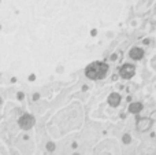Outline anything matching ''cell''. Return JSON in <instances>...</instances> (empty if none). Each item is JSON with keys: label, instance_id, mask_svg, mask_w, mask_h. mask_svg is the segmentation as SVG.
<instances>
[{"label": "cell", "instance_id": "cell-3", "mask_svg": "<svg viewBox=\"0 0 156 155\" xmlns=\"http://www.w3.org/2000/svg\"><path fill=\"white\" fill-rule=\"evenodd\" d=\"M33 125H34V118H33L32 115L26 114V115H22V117L19 118V126H21L22 129H25V131L30 129Z\"/></svg>", "mask_w": 156, "mask_h": 155}, {"label": "cell", "instance_id": "cell-1", "mask_svg": "<svg viewBox=\"0 0 156 155\" xmlns=\"http://www.w3.org/2000/svg\"><path fill=\"white\" fill-rule=\"evenodd\" d=\"M108 71V65L104 62H93L89 66H86L85 74L90 80H100L104 78Z\"/></svg>", "mask_w": 156, "mask_h": 155}, {"label": "cell", "instance_id": "cell-2", "mask_svg": "<svg viewBox=\"0 0 156 155\" xmlns=\"http://www.w3.org/2000/svg\"><path fill=\"white\" fill-rule=\"evenodd\" d=\"M136 73V67L133 65H130V63H126V65H123L121 69H119V74H121L122 78H132L133 76H134Z\"/></svg>", "mask_w": 156, "mask_h": 155}, {"label": "cell", "instance_id": "cell-5", "mask_svg": "<svg viewBox=\"0 0 156 155\" xmlns=\"http://www.w3.org/2000/svg\"><path fill=\"white\" fill-rule=\"evenodd\" d=\"M108 103H110L112 107H116L119 103H121V96H119L118 93H111L110 98H108Z\"/></svg>", "mask_w": 156, "mask_h": 155}, {"label": "cell", "instance_id": "cell-4", "mask_svg": "<svg viewBox=\"0 0 156 155\" xmlns=\"http://www.w3.org/2000/svg\"><path fill=\"white\" fill-rule=\"evenodd\" d=\"M129 55H130V58L132 59H134V60H140V59H143V56H144V51L141 48H132L130 49V52H129Z\"/></svg>", "mask_w": 156, "mask_h": 155}, {"label": "cell", "instance_id": "cell-9", "mask_svg": "<svg viewBox=\"0 0 156 155\" xmlns=\"http://www.w3.org/2000/svg\"><path fill=\"white\" fill-rule=\"evenodd\" d=\"M0 103H2V99H0Z\"/></svg>", "mask_w": 156, "mask_h": 155}, {"label": "cell", "instance_id": "cell-7", "mask_svg": "<svg viewBox=\"0 0 156 155\" xmlns=\"http://www.w3.org/2000/svg\"><path fill=\"white\" fill-rule=\"evenodd\" d=\"M151 124H152V121H151V120H145V124H144V121L141 120V121H138L137 128L140 129V131H147V129H149Z\"/></svg>", "mask_w": 156, "mask_h": 155}, {"label": "cell", "instance_id": "cell-8", "mask_svg": "<svg viewBox=\"0 0 156 155\" xmlns=\"http://www.w3.org/2000/svg\"><path fill=\"white\" fill-rule=\"evenodd\" d=\"M123 142L126 143V144H127V143H130V136H127V135H126V136L123 137Z\"/></svg>", "mask_w": 156, "mask_h": 155}, {"label": "cell", "instance_id": "cell-6", "mask_svg": "<svg viewBox=\"0 0 156 155\" xmlns=\"http://www.w3.org/2000/svg\"><path fill=\"white\" fill-rule=\"evenodd\" d=\"M141 110H143V104L138 103V102H136V103H132L129 106V111L132 113V114H137V113H140Z\"/></svg>", "mask_w": 156, "mask_h": 155}]
</instances>
